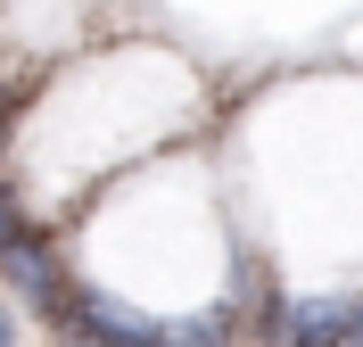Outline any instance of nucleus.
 <instances>
[{"mask_svg":"<svg viewBox=\"0 0 363 347\" xmlns=\"http://www.w3.org/2000/svg\"><path fill=\"white\" fill-rule=\"evenodd\" d=\"M0 347H17V323H9V314H0Z\"/></svg>","mask_w":363,"mask_h":347,"instance_id":"obj_5","label":"nucleus"},{"mask_svg":"<svg viewBox=\"0 0 363 347\" xmlns=\"http://www.w3.org/2000/svg\"><path fill=\"white\" fill-rule=\"evenodd\" d=\"M347 347H363V306H355V331H347Z\"/></svg>","mask_w":363,"mask_h":347,"instance_id":"obj_6","label":"nucleus"},{"mask_svg":"<svg viewBox=\"0 0 363 347\" xmlns=\"http://www.w3.org/2000/svg\"><path fill=\"white\" fill-rule=\"evenodd\" d=\"M67 331L91 347H165V323L133 314V306L99 298V290H67Z\"/></svg>","mask_w":363,"mask_h":347,"instance_id":"obj_1","label":"nucleus"},{"mask_svg":"<svg viewBox=\"0 0 363 347\" xmlns=\"http://www.w3.org/2000/svg\"><path fill=\"white\" fill-rule=\"evenodd\" d=\"M0 116H9V99H0ZM0 141H9V124H0Z\"/></svg>","mask_w":363,"mask_h":347,"instance_id":"obj_7","label":"nucleus"},{"mask_svg":"<svg viewBox=\"0 0 363 347\" xmlns=\"http://www.w3.org/2000/svg\"><path fill=\"white\" fill-rule=\"evenodd\" d=\"M281 323H289V331H281L289 347H347V331H355V306H347V298H297Z\"/></svg>","mask_w":363,"mask_h":347,"instance_id":"obj_2","label":"nucleus"},{"mask_svg":"<svg viewBox=\"0 0 363 347\" xmlns=\"http://www.w3.org/2000/svg\"><path fill=\"white\" fill-rule=\"evenodd\" d=\"M25 240H33V231H25V215H17V199H9V190H0V256H17Z\"/></svg>","mask_w":363,"mask_h":347,"instance_id":"obj_4","label":"nucleus"},{"mask_svg":"<svg viewBox=\"0 0 363 347\" xmlns=\"http://www.w3.org/2000/svg\"><path fill=\"white\" fill-rule=\"evenodd\" d=\"M223 339H231V314H190L165 331V347H223Z\"/></svg>","mask_w":363,"mask_h":347,"instance_id":"obj_3","label":"nucleus"}]
</instances>
